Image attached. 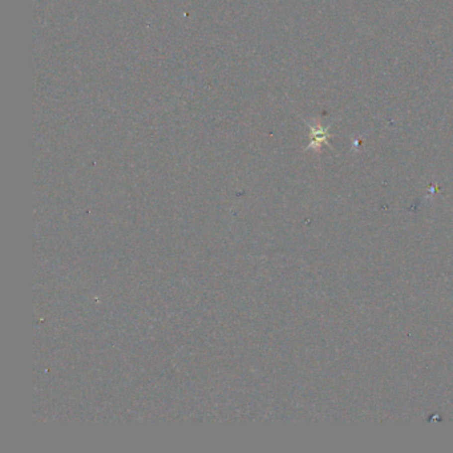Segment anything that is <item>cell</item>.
<instances>
[{"label":"cell","instance_id":"6da1fadb","mask_svg":"<svg viewBox=\"0 0 453 453\" xmlns=\"http://www.w3.org/2000/svg\"><path fill=\"white\" fill-rule=\"evenodd\" d=\"M312 142L311 146H315V148H319L322 144H327L328 140V129L327 128H324L320 124H318L316 126H312Z\"/></svg>","mask_w":453,"mask_h":453}]
</instances>
